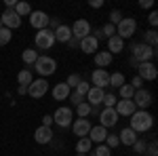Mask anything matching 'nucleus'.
<instances>
[{"label":"nucleus","instance_id":"nucleus-7","mask_svg":"<svg viewBox=\"0 0 158 156\" xmlns=\"http://www.w3.org/2000/svg\"><path fill=\"white\" fill-rule=\"evenodd\" d=\"M135 68H137V76H139L143 82H146V80H156L158 68H156V63H154V61H143V63H137Z\"/></svg>","mask_w":158,"mask_h":156},{"label":"nucleus","instance_id":"nucleus-30","mask_svg":"<svg viewBox=\"0 0 158 156\" xmlns=\"http://www.w3.org/2000/svg\"><path fill=\"white\" fill-rule=\"evenodd\" d=\"M124 82H127V80H124V74H122V72L110 74V86H112V89H120Z\"/></svg>","mask_w":158,"mask_h":156},{"label":"nucleus","instance_id":"nucleus-21","mask_svg":"<svg viewBox=\"0 0 158 156\" xmlns=\"http://www.w3.org/2000/svg\"><path fill=\"white\" fill-rule=\"evenodd\" d=\"M70 93H72V89H70L65 82H57L55 86H53V91H51V95H53L55 101H65V99L70 97Z\"/></svg>","mask_w":158,"mask_h":156},{"label":"nucleus","instance_id":"nucleus-46","mask_svg":"<svg viewBox=\"0 0 158 156\" xmlns=\"http://www.w3.org/2000/svg\"><path fill=\"white\" fill-rule=\"evenodd\" d=\"M131 86H133L135 91H139V89H143V80H141L139 76H135L133 80H131Z\"/></svg>","mask_w":158,"mask_h":156},{"label":"nucleus","instance_id":"nucleus-50","mask_svg":"<svg viewBox=\"0 0 158 156\" xmlns=\"http://www.w3.org/2000/svg\"><path fill=\"white\" fill-rule=\"evenodd\" d=\"M15 4H17V0H4V6L6 9H15Z\"/></svg>","mask_w":158,"mask_h":156},{"label":"nucleus","instance_id":"nucleus-22","mask_svg":"<svg viewBox=\"0 0 158 156\" xmlns=\"http://www.w3.org/2000/svg\"><path fill=\"white\" fill-rule=\"evenodd\" d=\"M137 137H139V135H137L133 129H129V127H124V129L118 133V141H120L122 145H127V148H131V145L137 141Z\"/></svg>","mask_w":158,"mask_h":156},{"label":"nucleus","instance_id":"nucleus-8","mask_svg":"<svg viewBox=\"0 0 158 156\" xmlns=\"http://www.w3.org/2000/svg\"><path fill=\"white\" fill-rule=\"evenodd\" d=\"M0 21H2V27H6V30H17V27H21V17L17 15V13L13 11V9H4V13H0Z\"/></svg>","mask_w":158,"mask_h":156},{"label":"nucleus","instance_id":"nucleus-18","mask_svg":"<svg viewBox=\"0 0 158 156\" xmlns=\"http://www.w3.org/2000/svg\"><path fill=\"white\" fill-rule=\"evenodd\" d=\"M78 47H80V51L86 53V55H95L99 51V40H95L93 34H89L86 38H82V40L78 42Z\"/></svg>","mask_w":158,"mask_h":156},{"label":"nucleus","instance_id":"nucleus-41","mask_svg":"<svg viewBox=\"0 0 158 156\" xmlns=\"http://www.w3.org/2000/svg\"><path fill=\"white\" fill-rule=\"evenodd\" d=\"M108 23H112V25H118L120 23V19H122V13L118 11V9H114V11H110V15H108Z\"/></svg>","mask_w":158,"mask_h":156},{"label":"nucleus","instance_id":"nucleus-38","mask_svg":"<svg viewBox=\"0 0 158 156\" xmlns=\"http://www.w3.org/2000/svg\"><path fill=\"white\" fill-rule=\"evenodd\" d=\"M146 139H141V137H137V141H135L131 148H133V152H137V154H146Z\"/></svg>","mask_w":158,"mask_h":156},{"label":"nucleus","instance_id":"nucleus-52","mask_svg":"<svg viewBox=\"0 0 158 156\" xmlns=\"http://www.w3.org/2000/svg\"><path fill=\"white\" fill-rule=\"evenodd\" d=\"M68 47L76 48V47H78V40H76V38H70V42H68Z\"/></svg>","mask_w":158,"mask_h":156},{"label":"nucleus","instance_id":"nucleus-43","mask_svg":"<svg viewBox=\"0 0 158 156\" xmlns=\"http://www.w3.org/2000/svg\"><path fill=\"white\" fill-rule=\"evenodd\" d=\"M146 154L148 156H158V144H156V139H152V141L146 145Z\"/></svg>","mask_w":158,"mask_h":156},{"label":"nucleus","instance_id":"nucleus-35","mask_svg":"<svg viewBox=\"0 0 158 156\" xmlns=\"http://www.w3.org/2000/svg\"><path fill=\"white\" fill-rule=\"evenodd\" d=\"M89 156H112V150H110L106 144H99L97 148H95V152H91Z\"/></svg>","mask_w":158,"mask_h":156},{"label":"nucleus","instance_id":"nucleus-2","mask_svg":"<svg viewBox=\"0 0 158 156\" xmlns=\"http://www.w3.org/2000/svg\"><path fill=\"white\" fill-rule=\"evenodd\" d=\"M156 57V48L148 47L146 42H133L131 44V63H143V61H152Z\"/></svg>","mask_w":158,"mask_h":156},{"label":"nucleus","instance_id":"nucleus-23","mask_svg":"<svg viewBox=\"0 0 158 156\" xmlns=\"http://www.w3.org/2000/svg\"><path fill=\"white\" fill-rule=\"evenodd\" d=\"M53 36H55V42H61V44H68L70 42V38H72V30H70V25L61 23L55 32H53Z\"/></svg>","mask_w":158,"mask_h":156},{"label":"nucleus","instance_id":"nucleus-14","mask_svg":"<svg viewBox=\"0 0 158 156\" xmlns=\"http://www.w3.org/2000/svg\"><path fill=\"white\" fill-rule=\"evenodd\" d=\"M133 103L137 110H148L152 106V93L146 91V89H139V91H135L133 95Z\"/></svg>","mask_w":158,"mask_h":156},{"label":"nucleus","instance_id":"nucleus-51","mask_svg":"<svg viewBox=\"0 0 158 156\" xmlns=\"http://www.w3.org/2000/svg\"><path fill=\"white\" fill-rule=\"evenodd\" d=\"M17 93H19V95H27V86L19 84V86H17Z\"/></svg>","mask_w":158,"mask_h":156},{"label":"nucleus","instance_id":"nucleus-33","mask_svg":"<svg viewBox=\"0 0 158 156\" xmlns=\"http://www.w3.org/2000/svg\"><path fill=\"white\" fill-rule=\"evenodd\" d=\"M116 101H118V97L114 95V93H106L103 99H101V106H103V108H114Z\"/></svg>","mask_w":158,"mask_h":156},{"label":"nucleus","instance_id":"nucleus-34","mask_svg":"<svg viewBox=\"0 0 158 156\" xmlns=\"http://www.w3.org/2000/svg\"><path fill=\"white\" fill-rule=\"evenodd\" d=\"M76 112H78V118H89L91 116V106L86 101H82L80 106H76Z\"/></svg>","mask_w":158,"mask_h":156},{"label":"nucleus","instance_id":"nucleus-54","mask_svg":"<svg viewBox=\"0 0 158 156\" xmlns=\"http://www.w3.org/2000/svg\"><path fill=\"white\" fill-rule=\"evenodd\" d=\"M0 27H2V21H0Z\"/></svg>","mask_w":158,"mask_h":156},{"label":"nucleus","instance_id":"nucleus-3","mask_svg":"<svg viewBox=\"0 0 158 156\" xmlns=\"http://www.w3.org/2000/svg\"><path fill=\"white\" fill-rule=\"evenodd\" d=\"M34 70H36V74L40 78H49V76H53L57 72V61L53 57H49V55H38L36 63H34Z\"/></svg>","mask_w":158,"mask_h":156},{"label":"nucleus","instance_id":"nucleus-24","mask_svg":"<svg viewBox=\"0 0 158 156\" xmlns=\"http://www.w3.org/2000/svg\"><path fill=\"white\" fill-rule=\"evenodd\" d=\"M112 59H114V55H110L108 51H97L95 53V65L99 70H106L108 65H112Z\"/></svg>","mask_w":158,"mask_h":156},{"label":"nucleus","instance_id":"nucleus-12","mask_svg":"<svg viewBox=\"0 0 158 156\" xmlns=\"http://www.w3.org/2000/svg\"><path fill=\"white\" fill-rule=\"evenodd\" d=\"M49 19L51 15H47L44 11H32L30 13V25L34 27V30H47L49 27Z\"/></svg>","mask_w":158,"mask_h":156},{"label":"nucleus","instance_id":"nucleus-36","mask_svg":"<svg viewBox=\"0 0 158 156\" xmlns=\"http://www.w3.org/2000/svg\"><path fill=\"white\" fill-rule=\"evenodd\" d=\"M13 38V32L11 30H6V27H0V47H4V44H9Z\"/></svg>","mask_w":158,"mask_h":156},{"label":"nucleus","instance_id":"nucleus-47","mask_svg":"<svg viewBox=\"0 0 158 156\" xmlns=\"http://www.w3.org/2000/svg\"><path fill=\"white\" fill-rule=\"evenodd\" d=\"M42 127H53V116L51 114H44L42 116Z\"/></svg>","mask_w":158,"mask_h":156},{"label":"nucleus","instance_id":"nucleus-31","mask_svg":"<svg viewBox=\"0 0 158 156\" xmlns=\"http://www.w3.org/2000/svg\"><path fill=\"white\" fill-rule=\"evenodd\" d=\"M133 95H135V89L131 84L124 82L120 89H118V97H120V99H133Z\"/></svg>","mask_w":158,"mask_h":156},{"label":"nucleus","instance_id":"nucleus-20","mask_svg":"<svg viewBox=\"0 0 158 156\" xmlns=\"http://www.w3.org/2000/svg\"><path fill=\"white\" fill-rule=\"evenodd\" d=\"M89 139H91V144H103L106 141V137H108V129H103L101 124H97V127H91V131H89V135H86Z\"/></svg>","mask_w":158,"mask_h":156},{"label":"nucleus","instance_id":"nucleus-40","mask_svg":"<svg viewBox=\"0 0 158 156\" xmlns=\"http://www.w3.org/2000/svg\"><path fill=\"white\" fill-rule=\"evenodd\" d=\"M103 144L108 145L110 150H114L116 145H120V141H118V135H114V133H108V137H106V141Z\"/></svg>","mask_w":158,"mask_h":156},{"label":"nucleus","instance_id":"nucleus-1","mask_svg":"<svg viewBox=\"0 0 158 156\" xmlns=\"http://www.w3.org/2000/svg\"><path fill=\"white\" fill-rule=\"evenodd\" d=\"M129 129H133L135 133H148L154 127V116L148 110H135L133 114L129 116Z\"/></svg>","mask_w":158,"mask_h":156},{"label":"nucleus","instance_id":"nucleus-45","mask_svg":"<svg viewBox=\"0 0 158 156\" xmlns=\"http://www.w3.org/2000/svg\"><path fill=\"white\" fill-rule=\"evenodd\" d=\"M148 23L152 25V30H154V27L158 25V13H156V11H152L150 15H148Z\"/></svg>","mask_w":158,"mask_h":156},{"label":"nucleus","instance_id":"nucleus-15","mask_svg":"<svg viewBox=\"0 0 158 156\" xmlns=\"http://www.w3.org/2000/svg\"><path fill=\"white\" fill-rule=\"evenodd\" d=\"M91 127H93V124H91V120H89V118H74V122H72L70 129H72V133L80 139V137H86V135H89Z\"/></svg>","mask_w":158,"mask_h":156},{"label":"nucleus","instance_id":"nucleus-49","mask_svg":"<svg viewBox=\"0 0 158 156\" xmlns=\"http://www.w3.org/2000/svg\"><path fill=\"white\" fill-rule=\"evenodd\" d=\"M89 6H91V9H101V6H103V0H91Z\"/></svg>","mask_w":158,"mask_h":156},{"label":"nucleus","instance_id":"nucleus-28","mask_svg":"<svg viewBox=\"0 0 158 156\" xmlns=\"http://www.w3.org/2000/svg\"><path fill=\"white\" fill-rule=\"evenodd\" d=\"M91 148H93V144H91L89 137H80V139L76 141V152H78V154H89Z\"/></svg>","mask_w":158,"mask_h":156},{"label":"nucleus","instance_id":"nucleus-9","mask_svg":"<svg viewBox=\"0 0 158 156\" xmlns=\"http://www.w3.org/2000/svg\"><path fill=\"white\" fill-rule=\"evenodd\" d=\"M47 93H49V82H47V78L32 80V84L27 86V95L32 97V99H42Z\"/></svg>","mask_w":158,"mask_h":156},{"label":"nucleus","instance_id":"nucleus-6","mask_svg":"<svg viewBox=\"0 0 158 156\" xmlns=\"http://www.w3.org/2000/svg\"><path fill=\"white\" fill-rule=\"evenodd\" d=\"M135 32H137V21L133 17H122L120 23L116 25V36L127 40V38H133Z\"/></svg>","mask_w":158,"mask_h":156},{"label":"nucleus","instance_id":"nucleus-42","mask_svg":"<svg viewBox=\"0 0 158 156\" xmlns=\"http://www.w3.org/2000/svg\"><path fill=\"white\" fill-rule=\"evenodd\" d=\"M101 32H103V38L108 40V38L116 36V25H112V23H106L103 27H101Z\"/></svg>","mask_w":158,"mask_h":156},{"label":"nucleus","instance_id":"nucleus-32","mask_svg":"<svg viewBox=\"0 0 158 156\" xmlns=\"http://www.w3.org/2000/svg\"><path fill=\"white\" fill-rule=\"evenodd\" d=\"M143 42H146L148 47L156 48V44H158V32H156V30H148V32H146V40H143Z\"/></svg>","mask_w":158,"mask_h":156},{"label":"nucleus","instance_id":"nucleus-26","mask_svg":"<svg viewBox=\"0 0 158 156\" xmlns=\"http://www.w3.org/2000/svg\"><path fill=\"white\" fill-rule=\"evenodd\" d=\"M38 55H40V53H38L36 48H25L23 53H21V61H23L25 65H34L36 59H38Z\"/></svg>","mask_w":158,"mask_h":156},{"label":"nucleus","instance_id":"nucleus-39","mask_svg":"<svg viewBox=\"0 0 158 156\" xmlns=\"http://www.w3.org/2000/svg\"><path fill=\"white\" fill-rule=\"evenodd\" d=\"M80 80H82V76H80V74H70V76H68V80H65V84H68L70 89H76V86L80 84Z\"/></svg>","mask_w":158,"mask_h":156},{"label":"nucleus","instance_id":"nucleus-4","mask_svg":"<svg viewBox=\"0 0 158 156\" xmlns=\"http://www.w3.org/2000/svg\"><path fill=\"white\" fill-rule=\"evenodd\" d=\"M51 116H53V124H57L59 129H68L74 122V112L68 106H59L55 110V114H51Z\"/></svg>","mask_w":158,"mask_h":156},{"label":"nucleus","instance_id":"nucleus-44","mask_svg":"<svg viewBox=\"0 0 158 156\" xmlns=\"http://www.w3.org/2000/svg\"><path fill=\"white\" fill-rule=\"evenodd\" d=\"M68 99H70V101H72V106H74V108H76V106H80V103H82V101H85V97H82V95H78V93H76V91H72V93H70V97H68Z\"/></svg>","mask_w":158,"mask_h":156},{"label":"nucleus","instance_id":"nucleus-25","mask_svg":"<svg viewBox=\"0 0 158 156\" xmlns=\"http://www.w3.org/2000/svg\"><path fill=\"white\" fill-rule=\"evenodd\" d=\"M122 51H124V40L122 38H118V36L108 38V53L110 55H118Z\"/></svg>","mask_w":158,"mask_h":156},{"label":"nucleus","instance_id":"nucleus-37","mask_svg":"<svg viewBox=\"0 0 158 156\" xmlns=\"http://www.w3.org/2000/svg\"><path fill=\"white\" fill-rule=\"evenodd\" d=\"M72 91H76L78 95H82V97H86V93L91 91V82H86V80H80V84L76 86V89H72Z\"/></svg>","mask_w":158,"mask_h":156},{"label":"nucleus","instance_id":"nucleus-5","mask_svg":"<svg viewBox=\"0 0 158 156\" xmlns=\"http://www.w3.org/2000/svg\"><path fill=\"white\" fill-rule=\"evenodd\" d=\"M53 44H55V36H53V32L49 27L47 30H38L34 34V47H36V51H49V48H53Z\"/></svg>","mask_w":158,"mask_h":156},{"label":"nucleus","instance_id":"nucleus-27","mask_svg":"<svg viewBox=\"0 0 158 156\" xmlns=\"http://www.w3.org/2000/svg\"><path fill=\"white\" fill-rule=\"evenodd\" d=\"M13 11H15L19 17H21V19H23V17H30L32 6H30L27 2H23V0H17V4H15V9H13Z\"/></svg>","mask_w":158,"mask_h":156},{"label":"nucleus","instance_id":"nucleus-19","mask_svg":"<svg viewBox=\"0 0 158 156\" xmlns=\"http://www.w3.org/2000/svg\"><path fill=\"white\" fill-rule=\"evenodd\" d=\"M103 95H106V91L103 89H97V86H91V91L86 93L85 101L91 106V108H95V106H101V99H103Z\"/></svg>","mask_w":158,"mask_h":156},{"label":"nucleus","instance_id":"nucleus-17","mask_svg":"<svg viewBox=\"0 0 158 156\" xmlns=\"http://www.w3.org/2000/svg\"><path fill=\"white\" fill-rule=\"evenodd\" d=\"M91 86H97V89H106L110 86V72L108 70H95L91 76Z\"/></svg>","mask_w":158,"mask_h":156},{"label":"nucleus","instance_id":"nucleus-13","mask_svg":"<svg viewBox=\"0 0 158 156\" xmlns=\"http://www.w3.org/2000/svg\"><path fill=\"white\" fill-rule=\"evenodd\" d=\"M53 139H55V133H53L51 127H42L40 124L36 131H34V141L38 145H49V144H53Z\"/></svg>","mask_w":158,"mask_h":156},{"label":"nucleus","instance_id":"nucleus-10","mask_svg":"<svg viewBox=\"0 0 158 156\" xmlns=\"http://www.w3.org/2000/svg\"><path fill=\"white\" fill-rule=\"evenodd\" d=\"M70 30H72V38H76V40L80 42L82 38H86L91 34V23H89L86 19H76L74 25H70Z\"/></svg>","mask_w":158,"mask_h":156},{"label":"nucleus","instance_id":"nucleus-53","mask_svg":"<svg viewBox=\"0 0 158 156\" xmlns=\"http://www.w3.org/2000/svg\"><path fill=\"white\" fill-rule=\"evenodd\" d=\"M76 156H89V154H76Z\"/></svg>","mask_w":158,"mask_h":156},{"label":"nucleus","instance_id":"nucleus-29","mask_svg":"<svg viewBox=\"0 0 158 156\" xmlns=\"http://www.w3.org/2000/svg\"><path fill=\"white\" fill-rule=\"evenodd\" d=\"M32 80H34V76H32V72H30L27 68H23L21 72L17 74V82L23 84V86H30V84H32Z\"/></svg>","mask_w":158,"mask_h":156},{"label":"nucleus","instance_id":"nucleus-48","mask_svg":"<svg viewBox=\"0 0 158 156\" xmlns=\"http://www.w3.org/2000/svg\"><path fill=\"white\" fill-rule=\"evenodd\" d=\"M154 0H139V9H152Z\"/></svg>","mask_w":158,"mask_h":156},{"label":"nucleus","instance_id":"nucleus-16","mask_svg":"<svg viewBox=\"0 0 158 156\" xmlns=\"http://www.w3.org/2000/svg\"><path fill=\"white\" fill-rule=\"evenodd\" d=\"M114 110H116V114H118V116L129 118V116H131L137 108H135L133 99H118V101H116V106H114Z\"/></svg>","mask_w":158,"mask_h":156},{"label":"nucleus","instance_id":"nucleus-11","mask_svg":"<svg viewBox=\"0 0 158 156\" xmlns=\"http://www.w3.org/2000/svg\"><path fill=\"white\" fill-rule=\"evenodd\" d=\"M118 118H120V116L116 114V110H114V108H103L101 112H99V120H101L99 124H101L103 129H112V127H116V124H118Z\"/></svg>","mask_w":158,"mask_h":156}]
</instances>
